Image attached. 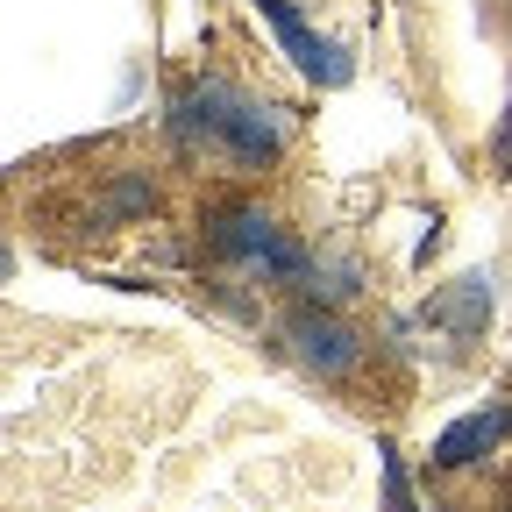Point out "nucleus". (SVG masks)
I'll return each instance as SVG.
<instances>
[{"mask_svg": "<svg viewBox=\"0 0 512 512\" xmlns=\"http://www.w3.org/2000/svg\"><path fill=\"white\" fill-rule=\"evenodd\" d=\"M8 271H15V256H8V249H0V285H8Z\"/></svg>", "mask_w": 512, "mask_h": 512, "instance_id": "1a4fd4ad", "label": "nucleus"}, {"mask_svg": "<svg viewBox=\"0 0 512 512\" xmlns=\"http://www.w3.org/2000/svg\"><path fill=\"white\" fill-rule=\"evenodd\" d=\"M214 242H221V256H235V264L256 271V278H299V271H306L299 242H292L264 207H235V214H221Z\"/></svg>", "mask_w": 512, "mask_h": 512, "instance_id": "f03ea898", "label": "nucleus"}, {"mask_svg": "<svg viewBox=\"0 0 512 512\" xmlns=\"http://www.w3.org/2000/svg\"><path fill=\"white\" fill-rule=\"evenodd\" d=\"M178 136L192 150H207V157H228V164L256 171V164H271L285 150V114L271 100H256V93H235V86L207 79V86H192L178 100Z\"/></svg>", "mask_w": 512, "mask_h": 512, "instance_id": "f257e3e1", "label": "nucleus"}, {"mask_svg": "<svg viewBox=\"0 0 512 512\" xmlns=\"http://www.w3.org/2000/svg\"><path fill=\"white\" fill-rule=\"evenodd\" d=\"M484 313H491V278H463V285H448L434 299V320H441V328H456V335H477Z\"/></svg>", "mask_w": 512, "mask_h": 512, "instance_id": "423d86ee", "label": "nucleus"}, {"mask_svg": "<svg viewBox=\"0 0 512 512\" xmlns=\"http://www.w3.org/2000/svg\"><path fill=\"white\" fill-rule=\"evenodd\" d=\"M384 498H392V512H413V498H406V477H399V463L384 456Z\"/></svg>", "mask_w": 512, "mask_h": 512, "instance_id": "0eeeda50", "label": "nucleus"}, {"mask_svg": "<svg viewBox=\"0 0 512 512\" xmlns=\"http://www.w3.org/2000/svg\"><path fill=\"white\" fill-rule=\"evenodd\" d=\"M292 349H299V363L306 370H320V377H342V370H356V335L342 328L335 313H299L292 320Z\"/></svg>", "mask_w": 512, "mask_h": 512, "instance_id": "20e7f679", "label": "nucleus"}, {"mask_svg": "<svg viewBox=\"0 0 512 512\" xmlns=\"http://www.w3.org/2000/svg\"><path fill=\"white\" fill-rule=\"evenodd\" d=\"M249 8L271 22V36L285 43V57L299 64L306 79H320V86H342V79H349V57H342L328 36H313V22L292 8V0H249Z\"/></svg>", "mask_w": 512, "mask_h": 512, "instance_id": "7ed1b4c3", "label": "nucleus"}, {"mask_svg": "<svg viewBox=\"0 0 512 512\" xmlns=\"http://www.w3.org/2000/svg\"><path fill=\"white\" fill-rule=\"evenodd\" d=\"M498 157H505V164H512V128H505V136H498Z\"/></svg>", "mask_w": 512, "mask_h": 512, "instance_id": "6e6552de", "label": "nucleus"}, {"mask_svg": "<svg viewBox=\"0 0 512 512\" xmlns=\"http://www.w3.org/2000/svg\"><path fill=\"white\" fill-rule=\"evenodd\" d=\"M505 413H470V420H456V427H441L434 434V463L441 470H463V463H477V456H491V448L505 441Z\"/></svg>", "mask_w": 512, "mask_h": 512, "instance_id": "39448f33", "label": "nucleus"}]
</instances>
